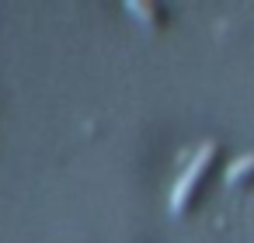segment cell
I'll list each match as a JSON object with an SVG mask.
<instances>
[{"instance_id": "7a4b0ae2", "label": "cell", "mask_w": 254, "mask_h": 243, "mask_svg": "<svg viewBox=\"0 0 254 243\" xmlns=\"http://www.w3.org/2000/svg\"><path fill=\"white\" fill-rule=\"evenodd\" d=\"M247 177H254V149H251V153H240V156L230 160V167H226V184H240V181H247Z\"/></svg>"}, {"instance_id": "3957f363", "label": "cell", "mask_w": 254, "mask_h": 243, "mask_svg": "<svg viewBox=\"0 0 254 243\" xmlns=\"http://www.w3.org/2000/svg\"><path fill=\"white\" fill-rule=\"evenodd\" d=\"M132 14H139L143 21H157V7H150V4H139V0H129V4H126Z\"/></svg>"}, {"instance_id": "6da1fadb", "label": "cell", "mask_w": 254, "mask_h": 243, "mask_svg": "<svg viewBox=\"0 0 254 243\" xmlns=\"http://www.w3.org/2000/svg\"><path fill=\"white\" fill-rule=\"evenodd\" d=\"M212 160H216V143L209 139V143H202V146L195 149L191 163L181 170V177H178V184H174V191H171V208H174V212H181V208L188 205L191 191L198 188V181L205 177V170L212 167Z\"/></svg>"}]
</instances>
